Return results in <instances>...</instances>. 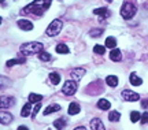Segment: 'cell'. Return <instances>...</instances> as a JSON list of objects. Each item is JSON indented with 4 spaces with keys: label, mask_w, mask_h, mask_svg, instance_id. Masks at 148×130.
Segmentation results:
<instances>
[{
    "label": "cell",
    "mask_w": 148,
    "mask_h": 130,
    "mask_svg": "<svg viewBox=\"0 0 148 130\" xmlns=\"http://www.w3.org/2000/svg\"><path fill=\"white\" fill-rule=\"evenodd\" d=\"M52 3V0H34L33 3H30L29 5H26L22 12H30L34 15H42L44 11L49 8V5Z\"/></svg>",
    "instance_id": "cell-1"
},
{
    "label": "cell",
    "mask_w": 148,
    "mask_h": 130,
    "mask_svg": "<svg viewBox=\"0 0 148 130\" xmlns=\"http://www.w3.org/2000/svg\"><path fill=\"white\" fill-rule=\"evenodd\" d=\"M44 49V45L38 41H32V42H26V44H22L19 51L23 55H34V53H40Z\"/></svg>",
    "instance_id": "cell-2"
},
{
    "label": "cell",
    "mask_w": 148,
    "mask_h": 130,
    "mask_svg": "<svg viewBox=\"0 0 148 130\" xmlns=\"http://www.w3.org/2000/svg\"><path fill=\"white\" fill-rule=\"evenodd\" d=\"M136 11H137V8H136V5L133 3L125 1L121 7V15L123 19H132L133 16L136 15Z\"/></svg>",
    "instance_id": "cell-3"
},
{
    "label": "cell",
    "mask_w": 148,
    "mask_h": 130,
    "mask_svg": "<svg viewBox=\"0 0 148 130\" xmlns=\"http://www.w3.org/2000/svg\"><path fill=\"white\" fill-rule=\"evenodd\" d=\"M62 27H63V22L60 21V19H53V21L49 23V26L47 27V31H45V33H47V36H49V37H55L60 33Z\"/></svg>",
    "instance_id": "cell-4"
},
{
    "label": "cell",
    "mask_w": 148,
    "mask_h": 130,
    "mask_svg": "<svg viewBox=\"0 0 148 130\" xmlns=\"http://www.w3.org/2000/svg\"><path fill=\"white\" fill-rule=\"evenodd\" d=\"M62 92L64 94H67V96H71L77 92V82L73 81V79H69V81H66L63 83V88H62Z\"/></svg>",
    "instance_id": "cell-5"
},
{
    "label": "cell",
    "mask_w": 148,
    "mask_h": 130,
    "mask_svg": "<svg viewBox=\"0 0 148 130\" xmlns=\"http://www.w3.org/2000/svg\"><path fill=\"white\" fill-rule=\"evenodd\" d=\"M121 94H122V97H123V100H127V101H137V100H140V94L130 90V89L122 90Z\"/></svg>",
    "instance_id": "cell-6"
},
{
    "label": "cell",
    "mask_w": 148,
    "mask_h": 130,
    "mask_svg": "<svg viewBox=\"0 0 148 130\" xmlns=\"http://www.w3.org/2000/svg\"><path fill=\"white\" fill-rule=\"evenodd\" d=\"M15 100L8 96H0V108H8L11 105H14Z\"/></svg>",
    "instance_id": "cell-7"
},
{
    "label": "cell",
    "mask_w": 148,
    "mask_h": 130,
    "mask_svg": "<svg viewBox=\"0 0 148 130\" xmlns=\"http://www.w3.org/2000/svg\"><path fill=\"white\" fill-rule=\"evenodd\" d=\"M18 23V27L22 29V30H32L33 29V23L29 19H19V21L16 22Z\"/></svg>",
    "instance_id": "cell-8"
},
{
    "label": "cell",
    "mask_w": 148,
    "mask_h": 130,
    "mask_svg": "<svg viewBox=\"0 0 148 130\" xmlns=\"http://www.w3.org/2000/svg\"><path fill=\"white\" fill-rule=\"evenodd\" d=\"M90 129L92 130H106V127H104V123H103L99 118H93V119L90 120Z\"/></svg>",
    "instance_id": "cell-9"
},
{
    "label": "cell",
    "mask_w": 148,
    "mask_h": 130,
    "mask_svg": "<svg viewBox=\"0 0 148 130\" xmlns=\"http://www.w3.org/2000/svg\"><path fill=\"white\" fill-rule=\"evenodd\" d=\"M11 120H12V115H11L10 112L0 111V123H3V125H8V123H11Z\"/></svg>",
    "instance_id": "cell-10"
},
{
    "label": "cell",
    "mask_w": 148,
    "mask_h": 130,
    "mask_svg": "<svg viewBox=\"0 0 148 130\" xmlns=\"http://www.w3.org/2000/svg\"><path fill=\"white\" fill-rule=\"evenodd\" d=\"M82 75H85V68L82 67H75L71 70V77L75 79V81H78L82 78Z\"/></svg>",
    "instance_id": "cell-11"
},
{
    "label": "cell",
    "mask_w": 148,
    "mask_h": 130,
    "mask_svg": "<svg viewBox=\"0 0 148 130\" xmlns=\"http://www.w3.org/2000/svg\"><path fill=\"white\" fill-rule=\"evenodd\" d=\"M110 59H111V60H114V62H119V60H122V53H121V51H119L118 48L111 49V52H110Z\"/></svg>",
    "instance_id": "cell-12"
},
{
    "label": "cell",
    "mask_w": 148,
    "mask_h": 130,
    "mask_svg": "<svg viewBox=\"0 0 148 130\" xmlns=\"http://www.w3.org/2000/svg\"><path fill=\"white\" fill-rule=\"evenodd\" d=\"M59 109H60V105H59V104H51V105H48L47 108L42 111V114L49 115V114H53V112H58Z\"/></svg>",
    "instance_id": "cell-13"
},
{
    "label": "cell",
    "mask_w": 148,
    "mask_h": 130,
    "mask_svg": "<svg viewBox=\"0 0 148 130\" xmlns=\"http://www.w3.org/2000/svg\"><path fill=\"white\" fill-rule=\"evenodd\" d=\"M25 62H26V59H25V57L10 59V60H7V62H5V66H7V67H12V66H15V64H23Z\"/></svg>",
    "instance_id": "cell-14"
},
{
    "label": "cell",
    "mask_w": 148,
    "mask_h": 130,
    "mask_svg": "<svg viewBox=\"0 0 148 130\" xmlns=\"http://www.w3.org/2000/svg\"><path fill=\"white\" fill-rule=\"evenodd\" d=\"M129 81H130V83H132L133 86H138V85H141V83H143V79L138 77L136 73H132V74H130Z\"/></svg>",
    "instance_id": "cell-15"
},
{
    "label": "cell",
    "mask_w": 148,
    "mask_h": 130,
    "mask_svg": "<svg viewBox=\"0 0 148 130\" xmlns=\"http://www.w3.org/2000/svg\"><path fill=\"white\" fill-rule=\"evenodd\" d=\"M81 111V107H79V104L77 103H71L69 105V114L70 115H77Z\"/></svg>",
    "instance_id": "cell-16"
},
{
    "label": "cell",
    "mask_w": 148,
    "mask_h": 130,
    "mask_svg": "<svg viewBox=\"0 0 148 130\" xmlns=\"http://www.w3.org/2000/svg\"><path fill=\"white\" fill-rule=\"evenodd\" d=\"M106 83L108 86L115 88L116 85H118V77H115V75H108V77L106 78Z\"/></svg>",
    "instance_id": "cell-17"
},
{
    "label": "cell",
    "mask_w": 148,
    "mask_h": 130,
    "mask_svg": "<svg viewBox=\"0 0 148 130\" xmlns=\"http://www.w3.org/2000/svg\"><path fill=\"white\" fill-rule=\"evenodd\" d=\"M30 114H32V105H30V103H26L25 105H23L22 111H21V116L26 118V116H29Z\"/></svg>",
    "instance_id": "cell-18"
},
{
    "label": "cell",
    "mask_w": 148,
    "mask_h": 130,
    "mask_svg": "<svg viewBox=\"0 0 148 130\" xmlns=\"http://www.w3.org/2000/svg\"><path fill=\"white\" fill-rule=\"evenodd\" d=\"M97 107H99L100 109H110L111 104H110V101H108V100L100 99L99 101H97Z\"/></svg>",
    "instance_id": "cell-19"
},
{
    "label": "cell",
    "mask_w": 148,
    "mask_h": 130,
    "mask_svg": "<svg viewBox=\"0 0 148 130\" xmlns=\"http://www.w3.org/2000/svg\"><path fill=\"white\" fill-rule=\"evenodd\" d=\"M49 81L52 82V85H58L60 82V75L58 73H49Z\"/></svg>",
    "instance_id": "cell-20"
},
{
    "label": "cell",
    "mask_w": 148,
    "mask_h": 130,
    "mask_svg": "<svg viewBox=\"0 0 148 130\" xmlns=\"http://www.w3.org/2000/svg\"><path fill=\"white\" fill-rule=\"evenodd\" d=\"M119 118H121V114L118 111H111L108 114V120H111V122H118Z\"/></svg>",
    "instance_id": "cell-21"
},
{
    "label": "cell",
    "mask_w": 148,
    "mask_h": 130,
    "mask_svg": "<svg viewBox=\"0 0 148 130\" xmlns=\"http://www.w3.org/2000/svg\"><path fill=\"white\" fill-rule=\"evenodd\" d=\"M42 99L41 94H36V93H30L29 94V103H40Z\"/></svg>",
    "instance_id": "cell-22"
},
{
    "label": "cell",
    "mask_w": 148,
    "mask_h": 130,
    "mask_svg": "<svg viewBox=\"0 0 148 130\" xmlns=\"http://www.w3.org/2000/svg\"><path fill=\"white\" fill-rule=\"evenodd\" d=\"M115 45H116V40L114 38V37H107L106 38V47L107 48H111V49H114L115 48Z\"/></svg>",
    "instance_id": "cell-23"
},
{
    "label": "cell",
    "mask_w": 148,
    "mask_h": 130,
    "mask_svg": "<svg viewBox=\"0 0 148 130\" xmlns=\"http://www.w3.org/2000/svg\"><path fill=\"white\" fill-rule=\"evenodd\" d=\"M10 85H11V81L8 78L0 75V89H4V88H7V86H10Z\"/></svg>",
    "instance_id": "cell-24"
},
{
    "label": "cell",
    "mask_w": 148,
    "mask_h": 130,
    "mask_svg": "<svg viewBox=\"0 0 148 130\" xmlns=\"http://www.w3.org/2000/svg\"><path fill=\"white\" fill-rule=\"evenodd\" d=\"M53 126H55V127H56L58 130H62V129H64V126H66V120H64L63 118L56 119L55 122H53Z\"/></svg>",
    "instance_id": "cell-25"
},
{
    "label": "cell",
    "mask_w": 148,
    "mask_h": 130,
    "mask_svg": "<svg viewBox=\"0 0 148 130\" xmlns=\"http://www.w3.org/2000/svg\"><path fill=\"white\" fill-rule=\"evenodd\" d=\"M69 47L66 45V44H59L58 47H56V52L58 53H69Z\"/></svg>",
    "instance_id": "cell-26"
},
{
    "label": "cell",
    "mask_w": 148,
    "mask_h": 130,
    "mask_svg": "<svg viewBox=\"0 0 148 130\" xmlns=\"http://www.w3.org/2000/svg\"><path fill=\"white\" fill-rule=\"evenodd\" d=\"M93 14H96V15H103V16L110 15V12H108L107 8H96V10H93Z\"/></svg>",
    "instance_id": "cell-27"
},
{
    "label": "cell",
    "mask_w": 148,
    "mask_h": 130,
    "mask_svg": "<svg viewBox=\"0 0 148 130\" xmlns=\"http://www.w3.org/2000/svg\"><path fill=\"white\" fill-rule=\"evenodd\" d=\"M38 59L42 60V62H48V60L51 59V55H49L48 52H45V51H41L40 53H38Z\"/></svg>",
    "instance_id": "cell-28"
},
{
    "label": "cell",
    "mask_w": 148,
    "mask_h": 130,
    "mask_svg": "<svg viewBox=\"0 0 148 130\" xmlns=\"http://www.w3.org/2000/svg\"><path fill=\"white\" fill-rule=\"evenodd\" d=\"M140 119H141V114H140L138 111H133L132 114H130V120H132L133 123H136V122Z\"/></svg>",
    "instance_id": "cell-29"
},
{
    "label": "cell",
    "mask_w": 148,
    "mask_h": 130,
    "mask_svg": "<svg viewBox=\"0 0 148 130\" xmlns=\"http://www.w3.org/2000/svg\"><path fill=\"white\" fill-rule=\"evenodd\" d=\"M93 52L97 53V55H104V52H106V47H103V45H95L93 47Z\"/></svg>",
    "instance_id": "cell-30"
},
{
    "label": "cell",
    "mask_w": 148,
    "mask_h": 130,
    "mask_svg": "<svg viewBox=\"0 0 148 130\" xmlns=\"http://www.w3.org/2000/svg\"><path fill=\"white\" fill-rule=\"evenodd\" d=\"M101 33H103L101 29H92V30H90V36L92 37H99Z\"/></svg>",
    "instance_id": "cell-31"
},
{
    "label": "cell",
    "mask_w": 148,
    "mask_h": 130,
    "mask_svg": "<svg viewBox=\"0 0 148 130\" xmlns=\"http://www.w3.org/2000/svg\"><path fill=\"white\" fill-rule=\"evenodd\" d=\"M38 109H41V103H37L36 104V107H34V109H33V114H32L33 118H36L37 112H38Z\"/></svg>",
    "instance_id": "cell-32"
},
{
    "label": "cell",
    "mask_w": 148,
    "mask_h": 130,
    "mask_svg": "<svg viewBox=\"0 0 148 130\" xmlns=\"http://www.w3.org/2000/svg\"><path fill=\"white\" fill-rule=\"evenodd\" d=\"M141 122H143V123H148V112H144L143 115H141Z\"/></svg>",
    "instance_id": "cell-33"
},
{
    "label": "cell",
    "mask_w": 148,
    "mask_h": 130,
    "mask_svg": "<svg viewBox=\"0 0 148 130\" xmlns=\"http://www.w3.org/2000/svg\"><path fill=\"white\" fill-rule=\"evenodd\" d=\"M147 105H148V99L143 100V103H141V107H143V108H147Z\"/></svg>",
    "instance_id": "cell-34"
},
{
    "label": "cell",
    "mask_w": 148,
    "mask_h": 130,
    "mask_svg": "<svg viewBox=\"0 0 148 130\" xmlns=\"http://www.w3.org/2000/svg\"><path fill=\"white\" fill-rule=\"evenodd\" d=\"M18 130H29L26 127V126H19V127H18Z\"/></svg>",
    "instance_id": "cell-35"
},
{
    "label": "cell",
    "mask_w": 148,
    "mask_h": 130,
    "mask_svg": "<svg viewBox=\"0 0 148 130\" xmlns=\"http://www.w3.org/2000/svg\"><path fill=\"white\" fill-rule=\"evenodd\" d=\"M74 130H85V127H84V126H79V127H75Z\"/></svg>",
    "instance_id": "cell-36"
},
{
    "label": "cell",
    "mask_w": 148,
    "mask_h": 130,
    "mask_svg": "<svg viewBox=\"0 0 148 130\" xmlns=\"http://www.w3.org/2000/svg\"><path fill=\"white\" fill-rule=\"evenodd\" d=\"M0 3H4V0H0Z\"/></svg>",
    "instance_id": "cell-37"
},
{
    "label": "cell",
    "mask_w": 148,
    "mask_h": 130,
    "mask_svg": "<svg viewBox=\"0 0 148 130\" xmlns=\"http://www.w3.org/2000/svg\"><path fill=\"white\" fill-rule=\"evenodd\" d=\"M1 21H3V19H1V18H0V23H1Z\"/></svg>",
    "instance_id": "cell-38"
}]
</instances>
